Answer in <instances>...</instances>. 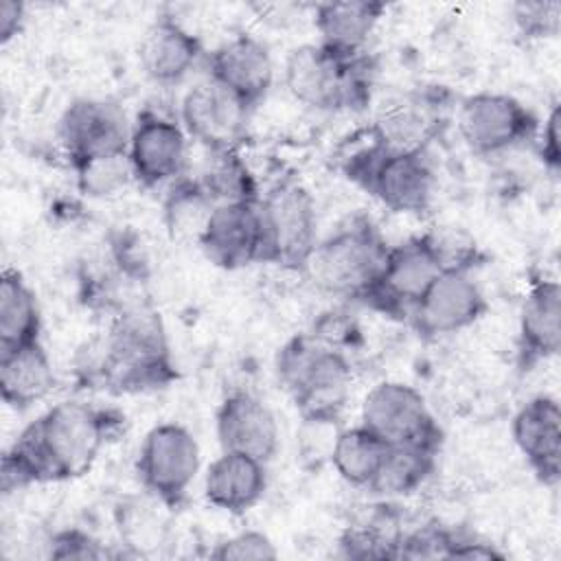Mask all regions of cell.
<instances>
[{"label": "cell", "mask_w": 561, "mask_h": 561, "mask_svg": "<svg viewBox=\"0 0 561 561\" xmlns=\"http://www.w3.org/2000/svg\"><path fill=\"white\" fill-rule=\"evenodd\" d=\"M383 11L386 4L373 0L318 4L313 11V24L320 35V44L342 55H362Z\"/></svg>", "instance_id": "cell-25"}, {"label": "cell", "mask_w": 561, "mask_h": 561, "mask_svg": "<svg viewBox=\"0 0 561 561\" xmlns=\"http://www.w3.org/2000/svg\"><path fill=\"white\" fill-rule=\"evenodd\" d=\"M486 298L469 265L445 267L412 307L408 320L421 337L458 333L482 318Z\"/></svg>", "instance_id": "cell-15"}, {"label": "cell", "mask_w": 561, "mask_h": 561, "mask_svg": "<svg viewBox=\"0 0 561 561\" xmlns=\"http://www.w3.org/2000/svg\"><path fill=\"white\" fill-rule=\"evenodd\" d=\"M285 88L320 112L362 110L370 101L373 66L366 55H342L320 42L296 46L285 61Z\"/></svg>", "instance_id": "cell-4"}, {"label": "cell", "mask_w": 561, "mask_h": 561, "mask_svg": "<svg viewBox=\"0 0 561 561\" xmlns=\"http://www.w3.org/2000/svg\"><path fill=\"white\" fill-rule=\"evenodd\" d=\"M440 114L427 94H408L386 103L370 127L373 140L394 151H425L440 131Z\"/></svg>", "instance_id": "cell-23"}, {"label": "cell", "mask_w": 561, "mask_h": 561, "mask_svg": "<svg viewBox=\"0 0 561 561\" xmlns=\"http://www.w3.org/2000/svg\"><path fill=\"white\" fill-rule=\"evenodd\" d=\"M386 449L388 445L359 423L335 434L329 460L346 484L368 489L386 456Z\"/></svg>", "instance_id": "cell-28"}, {"label": "cell", "mask_w": 561, "mask_h": 561, "mask_svg": "<svg viewBox=\"0 0 561 561\" xmlns=\"http://www.w3.org/2000/svg\"><path fill=\"white\" fill-rule=\"evenodd\" d=\"M559 125H561V107L559 103H554L543 121V127L537 129V153L543 162V167L550 171V173H559L561 169V145H559Z\"/></svg>", "instance_id": "cell-36"}, {"label": "cell", "mask_w": 561, "mask_h": 561, "mask_svg": "<svg viewBox=\"0 0 561 561\" xmlns=\"http://www.w3.org/2000/svg\"><path fill=\"white\" fill-rule=\"evenodd\" d=\"M276 377L305 423L333 425L348 403L353 368L340 348L305 333L278 348Z\"/></svg>", "instance_id": "cell-3"}, {"label": "cell", "mask_w": 561, "mask_h": 561, "mask_svg": "<svg viewBox=\"0 0 561 561\" xmlns=\"http://www.w3.org/2000/svg\"><path fill=\"white\" fill-rule=\"evenodd\" d=\"M440 449L425 445H388L386 456L366 491L381 500L414 493L436 469Z\"/></svg>", "instance_id": "cell-26"}, {"label": "cell", "mask_w": 561, "mask_h": 561, "mask_svg": "<svg viewBox=\"0 0 561 561\" xmlns=\"http://www.w3.org/2000/svg\"><path fill=\"white\" fill-rule=\"evenodd\" d=\"M202 57V42L173 15H158L138 44L142 72L158 85L180 83Z\"/></svg>", "instance_id": "cell-21"}, {"label": "cell", "mask_w": 561, "mask_h": 561, "mask_svg": "<svg viewBox=\"0 0 561 561\" xmlns=\"http://www.w3.org/2000/svg\"><path fill=\"white\" fill-rule=\"evenodd\" d=\"M513 440L546 486L561 480V408L550 394L528 399L513 416Z\"/></svg>", "instance_id": "cell-18"}, {"label": "cell", "mask_w": 561, "mask_h": 561, "mask_svg": "<svg viewBox=\"0 0 561 561\" xmlns=\"http://www.w3.org/2000/svg\"><path fill=\"white\" fill-rule=\"evenodd\" d=\"M186 138L180 118L145 105L131 123L127 145L134 180L145 188H156L180 178L186 169Z\"/></svg>", "instance_id": "cell-13"}, {"label": "cell", "mask_w": 561, "mask_h": 561, "mask_svg": "<svg viewBox=\"0 0 561 561\" xmlns=\"http://www.w3.org/2000/svg\"><path fill=\"white\" fill-rule=\"evenodd\" d=\"M456 127L476 156H500L537 136V116L504 92H476L460 101Z\"/></svg>", "instance_id": "cell-10"}, {"label": "cell", "mask_w": 561, "mask_h": 561, "mask_svg": "<svg viewBox=\"0 0 561 561\" xmlns=\"http://www.w3.org/2000/svg\"><path fill=\"white\" fill-rule=\"evenodd\" d=\"M449 559H502V552L495 550L491 543H484L467 535H458Z\"/></svg>", "instance_id": "cell-38"}, {"label": "cell", "mask_w": 561, "mask_h": 561, "mask_svg": "<svg viewBox=\"0 0 561 561\" xmlns=\"http://www.w3.org/2000/svg\"><path fill=\"white\" fill-rule=\"evenodd\" d=\"M443 270L445 261L436 237L430 232L410 237L388 248L381 272L362 302L386 316L408 318Z\"/></svg>", "instance_id": "cell-9"}, {"label": "cell", "mask_w": 561, "mask_h": 561, "mask_svg": "<svg viewBox=\"0 0 561 561\" xmlns=\"http://www.w3.org/2000/svg\"><path fill=\"white\" fill-rule=\"evenodd\" d=\"M50 559H77V561H96L110 557V552L96 541L90 533L81 528H66L50 537L48 541Z\"/></svg>", "instance_id": "cell-35"}, {"label": "cell", "mask_w": 561, "mask_h": 561, "mask_svg": "<svg viewBox=\"0 0 561 561\" xmlns=\"http://www.w3.org/2000/svg\"><path fill=\"white\" fill-rule=\"evenodd\" d=\"M42 313L22 274L4 267L0 276V351L39 340Z\"/></svg>", "instance_id": "cell-27"}, {"label": "cell", "mask_w": 561, "mask_h": 561, "mask_svg": "<svg viewBox=\"0 0 561 561\" xmlns=\"http://www.w3.org/2000/svg\"><path fill=\"white\" fill-rule=\"evenodd\" d=\"M513 20L522 37L541 39L554 37L561 28L559 0H522L513 4Z\"/></svg>", "instance_id": "cell-33"}, {"label": "cell", "mask_w": 561, "mask_h": 561, "mask_svg": "<svg viewBox=\"0 0 561 561\" xmlns=\"http://www.w3.org/2000/svg\"><path fill=\"white\" fill-rule=\"evenodd\" d=\"M204 254L224 270L263 263V226L259 199L217 204L199 237Z\"/></svg>", "instance_id": "cell-16"}, {"label": "cell", "mask_w": 561, "mask_h": 561, "mask_svg": "<svg viewBox=\"0 0 561 561\" xmlns=\"http://www.w3.org/2000/svg\"><path fill=\"white\" fill-rule=\"evenodd\" d=\"M252 107L237 94L206 77L188 88L180 103V123L208 153L234 151L248 134Z\"/></svg>", "instance_id": "cell-12"}, {"label": "cell", "mask_w": 561, "mask_h": 561, "mask_svg": "<svg viewBox=\"0 0 561 561\" xmlns=\"http://www.w3.org/2000/svg\"><path fill=\"white\" fill-rule=\"evenodd\" d=\"M344 173L392 213L421 215L434 195V171L425 151H394L377 140L348 156Z\"/></svg>", "instance_id": "cell-6"}, {"label": "cell", "mask_w": 561, "mask_h": 561, "mask_svg": "<svg viewBox=\"0 0 561 561\" xmlns=\"http://www.w3.org/2000/svg\"><path fill=\"white\" fill-rule=\"evenodd\" d=\"M77 188L96 199L114 197L123 193L134 180V171L129 164L127 153H114V156H99L83 162L72 164Z\"/></svg>", "instance_id": "cell-31"}, {"label": "cell", "mask_w": 561, "mask_h": 561, "mask_svg": "<svg viewBox=\"0 0 561 561\" xmlns=\"http://www.w3.org/2000/svg\"><path fill=\"white\" fill-rule=\"evenodd\" d=\"M197 438L180 423L153 425L138 449L136 473L142 489L169 508L184 504L199 473Z\"/></svg>", "instance_id": "cell-8"}, {"label": "cell", "mask_w": 561, "mask_h": 561, "mask_svg": "<svg viewBox=\"0 0 561 561\" xmlns=\"http://www.w3.org/2000/svg\"><path fill=\"white\" fill-rule=\"evenodd\" d=\"M263 226V263L305 270L318 237V215L311 193L291 178L278 180L259 197Z\"/></svg>", "instance_id": "cell-7"}, {"label": "cell", "mask_w": 561, "mask_h": 561, "mask_svg": "<svg viewBox=\"0 0 561 561\" xmlns=\"http://www.w3.org/2000/svg\"><path fill=\"white\" fill-rule=\"evenodd\" d=\"M362 425L386 445H425L434 449L443 445V430L425 397L403 381H381L364 397Z\"/></svg>", "instance_id": "cell-11"}, {"label": "cell", "mask_w": 561, "mask_h": 561, "mask_svg": "<svg viewBox=\"0 0 561 561\" xmlns=\"http://www.w3.org/2000/svg\"><path fill=\"white\" fill-rule=\"evenodd\" d=\"M458 535L440 524H423L401 533L397 559H449Z\"/></svg>", "instance_id": "cell-32"}, {"label": "cell", "mask_w": 561, "mask_h": 561, "mask_svg": "<svg viewBox=\"0 0 561 561\" xmlns=\"http://www.w3.org/2000/svg\"><path fill=\"white\" fill-rule=\"evenodd\" d=\"M561 348V285L537 276L524 298L517 335V364L522 370L557 357Z\"/></svg>", "instance_id": "cell-20"}, {"label": "cell", "mask_w": 561, "mask_h": 561, "mask_svg": "<svg viewBox=\"0 0 561 561\" xmlns=\"http://www.w3.org/2000/svg\"><path fill=\"white\" fill-rule=\"evenodd\" d=\"M79 373L88 386L112 392H147L173 383L178 370L160 313L145 302L118 307L103 342Z\"/></svg>", "instance_id": "cell-2"}, {"label": "cell", "mask_w": 561, "mask_h": 561, "mask_svg": "<svg viewBox=\"0 0 561 561\" xmlns=\"http://www.w3.org/2000/svg\"><path fill=\"white\" fill-rule=\"evenodd\" d=\"M24 4L18 0H0V44H9L24 24Z\"/></svg>", "instance_id": "cell-37"}, {"label": "cell", "mask_w": 561, "mask_h": 561, "mask_svg": "<svg viewBox=\"0 0 561 561\" xmlns=\"http://www.w3.org/2000/svg\"><path fill=\"white\" fill-rule=\"evenodd\" d=\"M265 486V462L237 451H221L204 476L206 502L232 515L250 511L263 497Z\"/></svg>", "instance_id": "cell-22"}, {"label": "cell", "mask_w": 561, "mask_h": 561, "mask_svg": "<svg viewBox=\"0 0 561 561\" xmlns=\"http://www.w3.org/2000/svg\"><path fill=\"white\" fill-rule=\"evenodd\" d=\"M55 388V370L39 340L0 351V394L13 410H28Z\"/></svg>", "instance_id": "cell-24"}, {"label": "cell", "mask_w": 561, "mask_h": 561, "mask_svg": "<svg viewBox=\"0 0 561 561\" xmlns=\"http://www.w3.org/2000/svg\"><path fill=\"white\" fill-rule=\"evenodd\" d=\"M210 557L219 561H272L278 557V550L265 533L241 530L228 539H221L210 550Z\"/></svg>", "instance_id": "cell-34"}, {"label": "cell", "mask_w": 561, "mask_h": 561, "mask_svg": "<svg viewBox=\"0 0 561 561\" xmlns=\"http://www.w3.org/2000/svg\"><path fill=\"white\" fill-rule=\"evenodd\" d=\"M208 77L254 110L272 88L274 61L263 42L237 35L208 55Z\"/></svg>", "instance_id": "cell-19"}, {"label": "cell", "mask_w": 561, "mask_h": 561, "mask_svg": "<svg viewBox=\"0 0 561 561\" xmlns=\"http://www.w3.org/2000/svg\"><path fill=\"white\" fill-rule=\"evenodd\" d=\"M215 430L221 451H237L263 462L278 451L280 430L272 408L248 390L228 392L215 412Z\"/></svg>", "instance_id": "cell-17"}, {"label": "cell", "mask_w": 561, "mask_h": 561, "mask_svg": "<svg viewBox=\"0 0 561 561\" xmlns=\"http://www.w3.org/2000/svg\"><path fill=\"white\" fill-rule=\"evenodd\" d=\"M123 421L114 410L85 401L55 403L28 423L4 451L2 491L9 495L31 484L61 482L88 473Z\"/></svg>", "instance_id": "cell-1"}, {"label": "cell", "mask_w": 561, "mask_h": 561, "mask_svg": "<svg viewBox=\"0 0 561 561\" xmlns=\"http://www.w3.org/2000/svg\"><path fill=\"white\" fill-rule=\"evenodd\" d=\"M215 208V202L204 191L197 178L182 173L169 182L167 195L162 199V219L167 232L175 241L195 239L199 241L204 226Z\"/></svg>", "instance_id": "cell-29"}, {"label": "cell", "mask_w": 561, "mask_h": 561, "mask_svg": "<svg viewBox=\"0 0 561 561\" xmlns=\"http://www.w3.org/2000/svg\"><path fill=\"white\" fill-rule=\"evenodd\" d=\"M388 248L377 226L355 215L316 243L302 272L322 291L362 302L381 272Z\"/></svg>", "instance_id": "cell-5"}, {"label": "cell", "mask_w": 561, "mask_h": 561, "mask_svg": "<svg viewBox=\"0 0 561 561\" xmlns=\"http://www.w3.org/2000/svg\"><path fill=\"white\" fill-rule=\"evenodd\" d=\"M197 180L215 206L224 202H254L261 197L256 180L239 156V149L210 153L208 164Z\"/></svg>", "instance_id": "cell-30"}, {"label": "cell", "mask_w": 561, "mask_h": 561, "mask_svg": "<svg viewBox=\"0 0 561 561\" xmlns=\"http://www.w3.org/2000/svg\"><path fill=\"white\" fill-rule=\"evenodd\" d=\"M129 134L131 123L125 110L112 99L96 96L75 99L57 125V136L70 167L99 156L127 153Z\"/></svg>", "instance_id": "cell-14"}]
</instances>
